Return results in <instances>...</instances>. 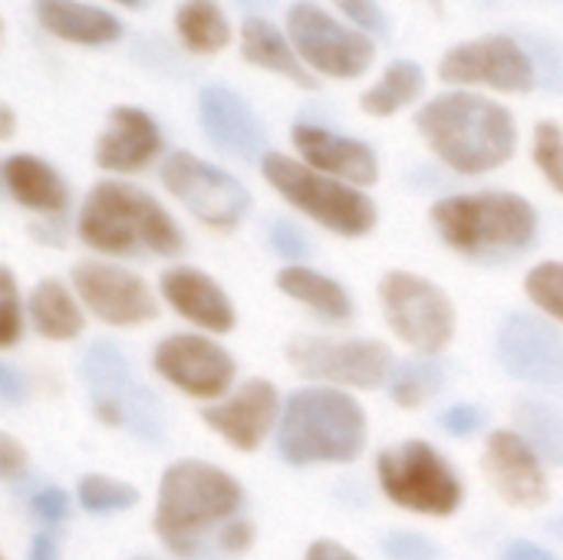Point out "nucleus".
Returning <instances> with one entry per match:
<instances>
[{
    "label": "nucleus",
    "mask_w": 563,
    "mask_h": 560,
    "mask_svg": "<svg viewBox=\"0 0 563 560\" xmlns=\"http://www.w3.org/2000/svg\"><path fill=\"white\" fill-rule=\"evenodd\" d=\"M33 17L49 36L76 46H109L122 36V20L86 0H33Z\"/></svg>",
    "instance_id": "obj_22"
},
{
    "label": "nucleus",
    "mask_w": 563,
    "mask_h": 560,
    "mask_svg": "<svg viewBox=\"0 0 563 560\" xmlns=\"http://www.w3.org/2000/svg\"><path fill=\"white\" fill-rule=\"evenodd\" d=\"M501 560H554V554L544 551L534 541H515V545H508V551L501 554Z\"/></svg>",
    "instance_id": "obj_45"
},
{
    "label": "nucleus",
    "mask_w": 563,
    "mask_h": 560,
    "mask_svg": "<svg viewBox=\"0 0 563 560\" xmlns=\"http://www.w3.org/2000/svg\"><path fill=\"white\" fill-rule=\"evenodd\" d=\"M383 551L389 560H442V548L432 538L412 531H393L383 538Z\"/></svg>",
    "instance_id": "obj_37"
},
{
    "label": "nucleus",
    "mask_w": 563,
    "mask_h": 560,
    "mask_svg": "<svg viewBox=\"0 0 563 560\" xmlns=\"http://www.w3.org/2000/svg\"><path fill=\"white\" fill-rule=\"evenodd\" d=\"M303 560H360L350 548L336 545V541H313L307 548V558Z\"/></svg>",
    "instance_id": "obj_44"
},
{
    "label": "nucleus",
    "mask_w": 563,
    "mask_h": 560,
    "mask_svg": "<svg viewBox=\"0 0 563 560\" xmlns=\"http://www.w3.org/2000/svg\"><path fill=\"white\" fill-rule=\"evenodd\" d=\"M82 383L89 389L92 409L106 426L125 422V396L132 389L129 383V363L115 343H92L82 356Z\"/></svg>",
    "instance_id": "obj_25"
},
{
    "label": "nucleus",
    "mask_w": 563,
    "mask_h": 560,
    "mask_svg": "<svg viewBox=\"0 0 563 560\" xmlns=\"http://www.w3.org/2000/svg\"><path fill=\"white\" fill-rule=\"evenodd\" d=\"M13 125H16V116H13V109L3 102V106H0V139H10V135H13Z\"/></svg>",
    "instance_id": "obj_47"
},
{
    "label": "nucleus",
    "mask_w": 563,
    "mask_h": 560,
    "mask_svg": "<svg viewBox=\"0 0 563 560\" xmlns=\"http://www.w3.org/2000/svg\"><path fill=\"white\" fill-rule=\"evenodd\" d=\"M551 535H554V538H558V541L563 545V515H561V518H554V521H551Z\"/></svg>",
    "instance_id": "obj_48"
},
{
    "label": "nucleus",
    "mask_w": 563,
    "mask_h": 560,
    "mask_svg": "<svg viewBox=\"0 0 563 560\" xmlns=\"http://www.w3.org/2000/svg\"><path fill=\"white\" fill-rule=\"evenodd\" d=\"M287 36L313 76L360 79L376 59V43L366 30L353 26L350 20H340L313 0L290 3Z\"/></svg>",
    "instance_id": "obj_7"
},
{
    "label": "nucleus",
    "mask_w": 563,
    "mask_h": 560,
    "mask_svg": "<svg viewBox=\"0 0 563 560\" xmlns=\"http://www.w3.org/2000/svg\"><path fill=\"white\" fill-rule=\"evenodd\" d=\"M442 426H445L449 436L468 439V436H475L485 426V413L478 406H472V403H459V406L442 413Z\"/></svg>",
    "instance_id": "obj_41"
},
{
    "label": "nucleus",
    "mask_w": 563,
    "mask_h": 560,
    "mask_svg": "<svg viewBox=\"0 0 563 560\" xmlns=\"http://www.w3.org/2000/svg\"><path fill=\"white\" fill-rule=\"evenodd\" d=\"M416 129L426 145L459 175H485L511 162L518 149V122L508 106L465 89L429 99Z\"/></svg>",
    "instance_id": "obj_2"
},
{
    "label": "nucleus",
    "mask_w": 563,
    "mask_h": 560,
    "mask_svg": "<svg viewBox=\"0 0 563 560\" xmlns=\"http://www.w3.org/2000/svg\"><path fill=\"white\" fill-rule=\"evenodd\" d=\"M528 297L544 310L551 314L554 320L563 323V261H548V264H538L528 281Z\"/></svg>",
    "instance_id": "obj_35"
},
{
    "label": "nucleus",
    "mask_w": 563,
    "mask_h": 560,
    "mask_svg": "<svg viewBox=\"0 0 563 560\" xmlns=\"http://www.w3.org/2000/svg\"><path fill=\"white\" fill-rule=\"evenodd\" d=\"M439 76L452 86H485L515 96H525L538 86V66L531 53L508 33H485L452 46L439 59Z\"/></svg>",
    "instance_id": "obj_11"
},
{
    "label": "nucleus",
    "mask_w": 563,
    "mask_h": 560,
    "mask_svg": "<svg viewBox=\"0 0 563 560\" xmlns=\"http://www.w3.org/2000/svg\"><path fill=\"white\" fill-rule=\"evenodd\" d=\"M534 165L548 178V185L563 195V129L551 119L534 125Z\"/></svg>",
    "instance_id": "obj_34"
},
{
    "label": "nucleus",
    "mask_w": 563,
    "mask_h": 560,
    "mask_svg": "<svg viewBox=\"0 0 563 560\" xmlns=\"http://www.w3.org/2000/svg\"><path fill=\"white\" fill-rule=\"evenodd\" d=\"M165 300L195 327H205L211 333H231L234 330V307L218 281L195 267H172L162 277Z\"/></svg>",
    "instance_id": "obj_21"
},
{
    "label": "nucleus",
    "mask_w": 563,
    "mask_h": 560,
    "mask_svg": "<svg viewBox=\"0 0 563 560\" xmlns=\"http://www.w3.org/2000/svg\"><path fill=\"white\" fill-rule=\"evenodd\" d=\"M379 485L389 502L406 512L449 518L462 505V482L442 452L422 439L402 442L379 455Z\"/></svg>",
    "instance_id": "obj_8"
},
{
    "label": "nucleus",
    "mask_w": 563,
    "mask_h": 560,
    "mask_svg": "<svg viewBox=\"0 0 563 560\" xmlns=\"http://www.w3.org/2000/svg\"><path fill=\"white\" fill-rule=\"evenodd\" d=\"M515 422L521 426L525 439L531 442V449L544 459L563 465V413L538 403V399H521L515 406Z\"/></svg>",
    "instance_id": "obj_30"
},
{
    "label": "nucleus",
    "mask_w": 563,
    "mask_h": 560,
    "mask_svg": "<svg viewBox=\"0 0 563 560\" xmlns=\"http://www.w3.org/2000/svg\"><path fill=\"white\" fill-rule=\"evenodd\" d=\"M277 409H280L277 386L267 380H247L228 403L208 406L201 413V419L208 422V429H214L234 449L254 452L264 442V436L271 432Z\"/></svg>",
    "instance_id": "obj_19"
},
{
    "label": "nucleus",
    "mask_w": 563,
    "mask_h": 560,
    "mask_svg": "<svg viewBox=\"0 0 563 560\" xmlns=\"http://www.w3.org/2000/svg\"><path fill=\"white\" fill-rule=\"evenodd\" d=\"M26 465V452H23V446L13 439V436H0V472H3V479H13L20 469Z\"/></svg>",
    "instance_id": "obj_42"
},
{
    "label": "nucleus",
    "mask_w": 563,
    "mask_h": 560,
    "mask_svg": "<svg viewBox=\"0 0 563 560\" xmlns=\"http://www.w3.org/2000/svg\"><path fill=\"white\" fill-rule=\"evenodd\" d=\"M30 560H59L53 531H40V535L33 538V545H30Z\"/></svg>",
    "instance_id": "obj_46"
},
{
    "label": "nucleus",
    "mask_w": 563,
    "mask_h": 560,
    "mask_svg": "<svg viewBox=\"0 0 563 560\" xmlns=\"http://www.w3.org/2000/svg\"><path fill=\"white\" fill-rule=\"evenodd\" d=\"M73 284L82 304L112 327H139L155 320L158 304L148 290V284L115 264L99 261H79L73 267Z\"/></svg>",
    "instance_id": "obj_14"
},
{
    "label": "nucleus",
    "mask_w": 563,
    "mask_h": 560,
    "mask_svg": "<svg viewBox=\"0 0 563 560\" xmlns=\"http://www.w3.org/2000/svg\"><path fill=\"white\" fill-rule=\"evenodd\" d=\"M501 366L538 389L563 393V337L538 317L515 314L498 333Z\"/></svg>",
    "instance_id": "obj_15"
},
{
    "label": "nucleus",
    "mask_w": 563,
    "mask_h": 560,
    "mask_svg": "<svg viewBox=\"0 0 563 560\" xmlns=\"http://www.w3.org/2000/svg\"><path fill=\"white\" fill-rule=\"evenodd\" d=\"M205 135L234 158H257L267 145V129L257 112L228 86H205L198 96ZM267 155V152H264Z\"/></svg>",
    "instance_id": "obj_17"
},
{
    "label": "nucleus",
    "mask_w": 563,
    "mask_h": 560,
    "mask_svg": "<svg viewBox=\"0 0 563 560\" xmlns=\"http://www.w3.org/2000/svg\"><path fill=\"white\" fill-rule=\"evenodd\" d=\"M267 241H271V248H274L287 264H297V261L310 257V251H313L310 238H307L294 221H287V218H277V221L267 228Z\"/></svg>",
    "instance_id": "obj_36"
},
{
    "label": "nucleus",
    "mask_w": 563,
    "mask_h": 560,
    "mask_svg": "<svg viewBox=\"0 0 563 560\" xmlns=\"http://www.w3.org/2000/svg\"><path fill=\"white\" fill-rule=\"evenodd\" d=\"M0 396L13 406L20 399H26V376L10 366V363H0Z\"/></svg>",
    "instance_id": "obj_43"
},
{
    "label": "nucleus",
    "mask_w": 563,
    "mask_h": 560,
    "mask_svg": "<svg viewBox=\"0 0 563 560\" xmlns=\"http://www.w3.org/2000/svg\"><path fill=\"white\" fill-rule=\"evenodd\" d=\"M287 360L300 376L373 389L393 376V353L379 340H330V337H294Z\"/></svg>",
    "instance_id": "obj_12"
},
{
    "label": "nucleus",
    "mask_w": 563,
    "mask_h": 560,
    "mask_svg": "<svg viewBox=\"0 0 563 560\" xmlns=\"http://www.w3.org/2000/svg\"><path fill=\"white\" fill-rule=\"evenodd\" d=\"M30 320L46 340H73L82 333V310L59 281H40L30 294Z\"/></svg>",
    "instance_id": "obj_29"
},
{
    "label": "nucleus",
    "mask_w": 563,
    "mask_h": 560,
    "mask_svg": "<svg viewBox=\"0 0 563 560\" xmlns=\"http://www.w3.org/2000/svg\"><path fill=\"white\" fill-rule=\"evenodd\" d=\"M261 172L284 201H290L297 211H303L333 234L360 238L376 228V205L356 185L330 178L310 168L307 162H297L280 152H267L261 158Z\"/></svg>",
    "instance_id": "obj_6"
},
{
    "label": "nucleus",
    "mask_w": 563,
    "mask_h": 560,
    "mask_svg": "<svg viewBox=\"0 0 563 560\" xmlns=\"http://www.w3.org/2000/svg\"><path fill=\"white\" fill-rule=\"evenodd\" d=\"M426 89V73L416 59H396L383 69V76L360 96V109L366 116L386 119L412 106Z\"/></svg>",
    "instance_id": "obj_28"
},
{
    "label": "nucleus",
    "mask_w": 563,
    "mask_h": 560,
    "mask_svg": "<svg viewBox=\"0 0 563 560\" xmlns=\"http://www.w3.org/2000/svg\"><path fill=\"white\" fill-rule=\"evenodd\" d=\"M244 492L218 465L181 459L158 485L155 535L181 560L238 558L251 548L254 528L241 521Z\"/></svg>",
    "instance_id": "obj_1"
},
{
    "label": "nucleus",
    "mask_w": 563,
    "mask_h": 560,
    "mask_svg": "<svg viewBox=\"0 0 563 560\" xmlns=\"http://www.w3.org/2000/svg\"><path fill=\"white\" fill-rule=\"evenodd\" d=\"M30 512H33V518H40L43 525L56 528V525L66 521V515H69V495H66L63 488H43L40 495L30 498Z\"/></svg>",
    "instance_id": "obj_40"
},
{
    "label": "nucleus",
    "mask_w": 563,
    "mask_h": 560,
    "mask_svg": "<svg viewBox=\"0 0 563 560\" xmlns=\"http://www.w3.org/2000/svg\"><path fill=\"white\" fill-rule=\"evenodd\" d=\"M485 472L495 485V492L515 505V508H538L548 502V475L541 465V455L531 449V442L518 432H492L485 446Z\"/></svg>",
    "instance_id": "obj_16"
},
{
    "label": "nucleus",
    "mask_w": 563,
    "mask_h": 560,
    "mask_svg": "<svg viewBox=\"0 0 563 560\" xmlns=\"http://www.w3.org/2000/svg\"><path fill=\"white\" fill-rule=\"evenodd\" d=\"M152 366L162 380H168L175 389L195 396V399H218L234 383V360L224 347L211 343L208 337L195 333H175L165 337L155 353Z\"/></svg>",
    "instance_id": "obj_13"
},
{
    "label": "nucleus",
    "mask_w": 563,
    "mask_h": 560,
    "mask_svg": "<svg viewBox=\"0 0 563 560\" xmlns=\"http://www.w3.org/2000/svg\"><path fill=\"white\" fill-rule=\"evenodd\" d=\"M79 238L102 254H158L172 257L185 238L172 215L142 188L99 182L79 208Z\"/></svg>",
    "instance_id": "obj_3"
},
{
    "label": "nucleus",
    "mask_w": 563,
    "mask_h": 560,
    "mask_svg": "<svg viewBox=\"0 0 563 560\" xmlns=\"http://www.w3.org/2000/svg\"><path fill=\"white\" fill-rule=\"evenodd\" d=\"M290 139H294V149L300 152V158L330 178H340L356 188L376 185V178H379V158L360 139H350V135H340V132H330V129L310 125V122L294 125Z\"/></svg>",
    "instance_id": "obj_18"
},
{
    "label": "nucleus",
    "mask_w": 563,
    "mask_h": 560,
    "mask_svg": "<svg viewBox=\"0 0 563 560\" xmlns=\"http://www.w3.org/2000/svg\"><path fill=\"white\" fill-rule=\"evenodd\" d=\"M20 327H23V317H20L16 284H13V274L3 267L0 271V343L13 347L16 337H20Z\"/></svg>",
    "instance_id": "obj_38"
},
{
    "label": "nucleus",
    "mask_w": 563,
    "mask_h": 560,
    "mask_svg": "<svg viewBox=\"0 0 563 560\" xmlns=\"http://www.w3.org/2000/svg\"><path fill=\"white\" fill-rule=\"evenodd\" d=\"M379 300L393 333L422 356L445 350L455 337V307L445 290L426 277L389 271L379 281Z\"/></svg>",
    "instance_id": "obj_9"
},
{
    "label": "nucleus",
    "mask_w": 563,
    "mask_h": 560,
    "mask_svg": "<svg viewBox=\"0 0 563 560\" xmlns=\"http://www.w3.org/2000/svg\"><path fill=\"white\" fill-rule=\"evenodd\" d=\"M3 185L20 208L40 211V215H63L69 205V188L63 175L49 162L26 155V152L3 158Z\"/></svg>",
    "instance_id": "obj_24"
},
{
    "label": "nucleus",
    "mask_w": 563,
    "mask_h": 560,
    "mask_svg": "<svg viewBox=\"0 0 563 560\" xmlns=\"http://www.w3.org/2000/svg\"><path fill=\"white\" fill-rule=\"evenodd\" d=\"M162 185L201 224L218 228V231L238 228L251 211L247 188L224 168H218L191 152H172L162 162Z\"/></svg>",
    "instance_id": "obj_10"
},
{
    "label": "nucleus",
    "mask_w": 563,
    "mask_h": 560,
    "mask_svg": "<svg viewBox=\"0 0 563 560\" xmlns=\"http://www.w3.org/2000/svg\"><path fill=\"white\" fill-rule=\"evenodd\" d=\"M162 152V129L139 106H115L96 139V165L106 172H142Z\"/></svg>",
    "instance_id": "obj_20"
},
{
    "label": "nucleus",
    "mask_w": 563,
    "mask_h": 560,
    "mask_svg": "<svg viewBox=\"0 0 563 560\" xmlns=\"http://www.w3.org/2000/svg\"><path fill=\"white\" fill-rule=\"evenodd\" d=\"M79 505L89 515H115L125 512L132 505H139V492L119 479H106V475H86L79 482Z\"/></svg>",
    "instance_id": "obj_32"
},
{
    "label": "nucleus",
    "mask_w": 563,
    "mask_h": 560,
    "mask_svg": "<svg viewBox=\"0 0 563 560\" xmlns=\"http://www.w3.org/2000/svg\"><path fill=\"white\" fill-rule=\"evenodd\" d=\"M125 422L142 442H158L165 436V416H162L158 396L139 383H132V389L125 396Z\"/></svg>",
    "instance_id": "obj_33"
},
{
    "label": "nucleus",
    "mask_w": 563,
    "mask_h": 560,
    "mask_svg": "<svg viewBox=\"0 0 563 560\" xmlns=\"http://www.w3.org/2000/svg\"><path fill=\"white\" fill-rule=\"evenodd\" d=\"M366 446V416L356 399L340 389L313 386L287 399L277 452L290 465H343L356 462Z\"/></svg>",
    "instance_id": "obj_5"
},
{
    "label": "nucleus",
    "mask_w": 563,
    "mask_h": 560,
    "mask_svg": "<svg viewBox=\"0 0 563 560\" xmlns=\"http://www.w3.org/2000/svg\"><path fill=\"white\" fill-rule=\"evenodd\" d=\"M432 224L449 248L478 261L515 257L538 238L534 205L511 191L449 195L432 205Z\"/></svg>",
    "instance_id": "obj_4"
},
{
    "label": "nucleus",
    "mask_w": 563,
    "mask_h": 560,
    "mask_svg": "<svg viewBox=\"0 0 563 560\" xmlns=\"http://www.w3.org/2000/svg\"><path fill=\"white\" fill-rule=\"evenodd\" d=\"M238 50H241L244 63L264 69V73H274L300 89H317V76L297 56L287 30H280L267 17H244L241 33H238Z\"/></svg>",
    "instance_id": "obj_23"
},
{
    "label": "nucleus",
    "mask_w": 563,
    "mask_h": 560,
    "mask_svg": "<svg viewBox=\"0 0 563 560\" xmlns=\"http://www.w3.org/2000/svg\"><path fill=\"white\" fill-rule=\"evenodd\" d=\"M353 26H360V30H373V33H379V30H386V13H383V7L376 3V0H330Z\"/></svg>",
    "instance_id": "obj_39"
},
{
    "label": "nucleus",
    "mask_w": 563,
    "mask_h": 560,
    "mask_svg": "<svg viewBox=\"0 0 563 560\" xmlns=\"http://www.w3.org/2000/svg\"><path fill=\"white\" fill-rule=\"evenodd\" d=\"M445 383V366L435 360H402L396 363L393 376H389V396L396 406L402 409H419L422 403H429Z\"/></svg>",
    "instance_id": "obj_31"
},
{
    "label": "nucleus",
    "mask_w": 563,
    "mask_h": 560,
    "mask_svg": "<svg viewBox=\"0 0 563 560\" xmlns=\"http://www.w3.org/2000/svg\"><path fill=\"white\" fill-rule=\"evenodd\" d=\"M175 36L195 56H214L231 46L234 26L218 0H178Z\"/></svg>",
    "instance_id": "obj_26"
},
{
    "label": "nucleus",
    "mask_w": 563,
    "mask_h": 560,
    "mask_svg": "<svg viewBox=\"0 0 563 560\" xmlns=\"http://www.w3.org/2000/svg\"><path fill=\"white\" fill-rule=\"evenodd\" d=\"M112 3H119V7H132V10H135V7H142L145 0H112Z\"/></svg>",
    "instance_id": "obj_49"
},
{
    "label": "nucleus",
    "mask_w": 563,
    "mask_h": 560,
    "mask_svg": "<svg viewBox=\"0 0 563 560\" xmlns=\"http://www.w3.org/2000/svg\"><path fill=\"white\" fill-rule=\"evenodd\" d=\"M277 287L300 300L303 307H310L313 314H320L323 320L330 323H346L353 317V300L346 294L343 284L310 271V267H300V264H290L277 274Z\"/></svg>",
    "instance_id": "obj_27"
}]
</instances>
